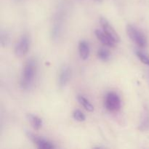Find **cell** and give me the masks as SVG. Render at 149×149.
Returning a JSON list of instances; mask_svg holds the SVG:
<instances>
[{
    "instance_id": "6da1fadb",
    "label": "cell",
    "mask_w": 149,
    "mask_h": 149,
    "mask_svg": "<svg viewBox=\"0 0 149 149\" xmlns=\"http://www.w3.org/2000/svg\"><path fill=\"white\" fill-rule=\"evenodd\" d=\"M36 73H37V62L34 58H30L25 64L21 74L20 87L23 90H28L33 86Z\"/></svg>"
},
{
    "instance_id": "7a4b0ae2",
    "label": "cell",
    "mask_w": 149,
    "mask_h": 149,
    "mask_svg": "<svg viewBox=\"0 0 149 149\" xmlns=\"http://www.w3.org/2000/svg\"><path fill=\"white\" fill-rule=\"evenodd\" d=\"M127 33L131 40L141 47H145L147 45V39L145 35L133 25L129 24L126 28Z\"/></svg>"
},
{
    "instance_id": "3957f363",
    "label": "cell",
    "mask_w": 149,
    "mask_h": 149,
    "mask_svg": "<svg viewBox=\"0 0 149 149\" xmlns=\"http://www.w3.org/2000/svg\"><path fill=\"white\" fill-rule=\"evenodd\" d=\"M31 40L29 35L24 34L20 38L15 46V54L17 57H23L28 53L30 47Z\"/></svg>"
},
{
    "instance_id": "277c9868",
    "label": "cell",
    "mask_w": 149,
    "mask_h": 149,
    "mask_svg": "<svg viewBox=\"0 0 149 149\" xmlns=\"http://www.w3.org/2000/svg\"><path fill=\"white\" fill-rule=\"evenodd\" d=\"M122 103L119 96L116 93L111 92L106 96L105 106L110 111H117L121 109Z\"/></svg>"
},
{
    "instance_id": "5b68a950",
    "label": "cell",
    "mask_w": 149,
    "mask_h": 149,
    "mask_svg": "<svg viewBox=\"0 0 149 149\" xmlns=\"http://www.w3.org/2000/svg\"><path fill=\"white\" fill-rule=\"evenodd\" d=\"M26 135L37 146L38 148L52 149L55 148V146L52 144V143L47 141V140L45 139V138H42V137H39L38 135H34V134L29 132H26Z\"/></svg>"
},
{
    "instance_id": "8992f818",
    "label": "cell",
    "mask_w": 149,
    "mask_h": 149,
    "mask_svg": "<svg viewBox=\"0 0 149 149\" xmlns=\"http://www.w3.org/2000/svg\"><path fill=\"white\" fill-rule=\"evenodd\" d=\"M100 26H102L103 31L109 35L116 43L120 42V36L117 33V32L115 31V29L112 27L111 25L109 23V22L106 20L105 17H101L100 19Z\"/></svg>"
},
{
    "instance_id": "52a82bcc",
    "label": "cell",
    "mask_w": 149,
    "mask_h": 149,
    "mask_svg": "<svg viewBox=\"0 0 149 149\" xmlns=\"http://www.w3.org/2000/svg\"><path fill=\"white\" fill-rule=\"evenodd\" d=\"M71 77V68L68 65H64L60 71L59 78H58V84L59 87L63 88L65 87L69 82Z\"/></svg>"
},
{
    "instance_id": "ba28073f",
    "label": "cell",
    "mask_w": 149,
    "mask_h": 149,
    "mask_svg": "<svg viewBox=\"0 0 149 149\" xmlns=\"http://www.w3.org/2000/svg\"><path fill=\"white\" fill-rule=\"evenodd\" d=\"M95 34L97 39L100 40V42H101L102 44H103V45H106V46L113 47H115V45H116V42H115L109 35L106 34L103 31L96 29V30L95 31Z\"/></svg>"
},
{
    "instance_id": "9c48e42d",
    "label": "cell",
    "mask_w": 149,
    "mask_h": 149,
    "mask_svg": "<svg viewBox=\"0 0 149 149\" xmlns=\"http://www.w3.org/2000/svg\"><path fill=\"white\" fill-rule=\"evenodd\" d=\"M79 52L80 58L83 61H86L90 56V46L86 41H80L79 44Z\"/></svg>"
},
{
    "instance_id": "30bf717a",
    "label": "cell",
    "mask_w": 149,
    "mask_h": 149,
    "mask_svg": "<svg viewBox=\"0 0 149 149\" xmlns=\"http://www.w3.org/2000/svg\"><path fill=\"white\" fill-rule=\"evenodd\" d=\"M26 118H27L28 121L30 122L32 127L34 130H39V129L42 128V125H43V122H42V119L39 118V116H35L31 113H29V114L26 115Z\"/></svg>"
},
{
    "instance_id": "8fae6325",
    "label": "cell",
    "mask_w": 149,
    "mask_h": 149,
    "mask_svg": "<svg viewBox=\"0 0 149 149\" xmlns=\"http://www.w3.org/2000/svg\"><path fill=\"white\" fill-rule=\"evenodd\" d=\"M77 100L79 102L80 104H81L87 111L93 112V111H94V107H93V105H92L91 103H90L87 99H86L84 96L78 95Z\"/></svg>"
},
{
    "instance_id": "7c38bea8",
    "label": "cell",
    "mask_w": 149,
    "mask_h": 149,
    "mask_svg": "<svg viewBox=\"0 0 149 149\" xmlns=\"http://www.w3.org/2000/svg\"><path fill=\"white\" fill-rule=\"evenodd\" d=\"M97 57L101 60L102 61H109L111 58V54L108 49H104V48H100L97 52Z\"/></svg>"
},
{
    "instance_id": "4fadbf2b",
    "label": "cell",
    "mask_w": 149,
    "mask_h": 149,
    "mask_svg": "<svg viewBox=\"0 0 149 149\" xmlns=\"http://www.w3.org/2000/svg\"><path fill=\"white\" fill-rule=\"evenodd\" d=\"M139 130L141 131H147L149 130V116L146 115L142 119L141 122V125L139 126Z\"/></svg>"
},
{
    "instance_id": "5bb4252c",
    "label": "cell",
    "mask_w": 149,
    "mask_h": 149,
    "mask_svg": "<svg viewBox=\"0 0 149 149\" xmlns=\"http://www.w3.org/2000/svg\"><path fill=\"white\" fill-rule=\"evenodd\" d=\"M73 117L75 120L78 121V122H84L86 119L85 116H84V113L79 110H75L73 113Z\"/></svg>"
},
{
    "instance_id": "9a60e30c",
    "label": "cell",
    "mask_w": 149,
    "mask_h": 149,
    "mask_svg": "<svg viewBox=\"0 0 149 149\" xmlns=\"http://www.w3.org/2000/svg\"><path fill=\"white\" fill-rule=\"evenodd\" d=\"M136 55L137 57L141 60V61L143 63L149 65V57L147 56L146 54H144L143 52H141V51H137Z\"/></svg>"
},
{
    "instance_id": "2e32d148",
    "label": "cell",
    "mask_w": 149,
    "mask_h": 149,
    "mask_svg": "<svg viewBox=\"0 0 149 149\" xmlns=\"http://www.w3.org/2000/svg\"><path fill=\"white\" fill-rule=\"evenodd\" d=\"M1 44L3 46H5L8 44L9 41H10V36H9L8 33H7L6 31H2L1 32Z\"/></svg>"
},
{
    "instance_id": "e0dca14e",
    "label": "cell",
    "mask_w": 149,
    "mask_h": 149,
    "mask_svg": "<svg viewBox=\"0 0 149 149\" xmlns=\"http://www.w3.org/2000/svg\"><path fill=\"white\" fill-rule=\"evenodd\" d=\"M96 1H97V2H102V1H103V0H95Z\"/></svg>"
}]
</instances>
